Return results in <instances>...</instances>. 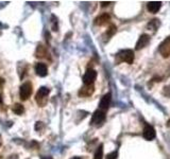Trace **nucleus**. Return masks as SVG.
Instances as JSON below:
<instances>
[{"instance_id": "1", "label": "nucleus", "mask_w": 170, "mask_h": 159, "mask_svg": "<svg viewBox=\"0 0 170 159\" xmlns=\"http://www.w3.org/2000/svg\"><path fill=\"white\" fill-rule=\"evenodd\" d=\"M31 93H32V85H31L30 82H26V83H24L20 86V91H19L20 99L22 101H26V100L29 99Z\"/></svg>"}, {"instance_id": "2", "label": "nucleus", "mask_w": 170, "mask_h": 159, "mask_svg": "<svg viewBox=\"0 0 170 159\" xmlns=\"http://www.w3.org/2000/svg\"><path fill=\"white\" fill-rule=\"evenodd\" d=\"M119 61H125L128 64H132L134 61V52L132 50H122L117 54Z\"/></svg>"}, {"instance_id": "3", "label": "nucleus", "mask_w": 170, "mask_h": 159, "mask_svg": "<svg viewBox=\"0 0 170 159\" xmlns=\"http://www.w3.org/2000/svg\"><path fill=\"white\" fill-rule=\"evenodd\" d=\"M96 78H97L96 70H94V69H88V70H87L86 72H85L84 76H83V83H84V85H86V86L92 85V84L95 82Z\"/></svg>"}, {"instance_id": "4", "label": "nucleus", "mask_w": 170, "mask_h": 159, "mask_svg": "<svg viewBox=\"0 0 170 159\" xmlns=\"http://www.w3.org/2000/svg\"><path fill=\"white\" fill-rule=\"evenodd\" d=\"M105 120V112L103 110H97V111L94 112L92 118V124L95 125H99L101 124L102 122H104Z\"/></svg>"}, {"instance_id": "5", "label": "nucleus", "mask_w": 170, "mask_h": 159, "mask_svg": "<svg viewBox=\"0 0 170 159\" xmlns=\"http://www.w3.org/2000/svg\"><path fill=\"white\" fill-rule=\"evenodd\" d=\"M143 136L146 140L148 141H151L155 138L156 136V133H155V129L151 126V125H147V126L144 129V133H143Z\"/></svg>"}, {"instance_id": "6", "label": "nucleus", "mask_w": 170, "mask_h": 159, "mask_svg": "<svg viewBox=\"0 0 170 159\" xmlns=\"http://www.w3.org/2000/svg\"><path fill=\"white\" fill-rule=\"evenodd\" d=\"M149 42H150V36L148 34H143L138 38V42L136 43V50H140L148 46Z\"/></svg>"}, {"instance_id": "7", "label": "nucleus", "mask_w": 170, "mask_h": 159, "mask_svg": "<svg viewBox=\"0 0 170 159\" xmlns=\"http://www.w3.org/2000/svg\"><path fill=\"white\" fill-rule=\"evenodd\" d=\"M111 100H112V94L110 93H106L102 97L101 101H100V104H99V107H100V110H106L109 108L110 104H111Z\"/></svg>"}, {"instance_id": "8", "label": "nucleus", "mask_w": 170, "mask_h": 159, "mask_svg": "<svg viewBox=\"0 0 170 159\" xmlns=\"http://www.w3.org/2000/svg\"><path fill=\"white\" fill-rule=\"evenodd\" d=\"M159 52L162 53V55H163L164 57H168L170 55V37L167 38V39L161 45Z\"/></svg>"}, {"instance_id": "9", "label": "nucleus", "mask_w": 170, "mask_h": 159, "mask_svg": "<svg viewBox=\"0 0 170 159\" xmlns=\"http://www.w3.org/2000/svg\"><path fill=\"white\" fill-rule=\"evenodd\" d=\"M162 7V1H150L147 4V9L150 13H158Z\"/></svg>"}, {"instance_id": "10", "label": "nucleus", "mask_w": 170, "mask_h": 159, "mask_svg": "<svg viewBox=\"0 0 170 159\" xmlns=\"http://www.w3.org/2000/svg\"><path fill=\"white\" fill-rule=\"evenodd\" d=\"M35 72H36L37 75L40 76H46L48 73V69H47V66L45 65V64L43 63H38L36 64V66H35Z\"/></svg>"}, {"instance_id": "11", "label": "nucleus", "mask_w": 170, "mask_h": 159, "mask_svg": "<svg viewBox=\"0 0 170 159\" xmlns=\"http://www.w3.org/2000/svg\"><path fill=\"white\" fill-rule=\"evenodd\" d=\"M111 19V16L107 13H103L102 15H100L99 17H97L96 19H95V25H103L106 24L107 21H110Z\"/></svg>"}, {"instance_id": "12", "label": "nucleus", "mask_w": 170, "mask_h": 159, "mask_svg": "<svg viewBox=\"0 0 170 159\" xmlns=\"http://www.w3.org/2000/svg\"><path fill=\"white\" fill-rule=\"evenodd\" d=\"M49 92H50V90H49L47 87H40L36 93V100L38 101V100H40V99H44L45 97L48 96Z\"/></svg>"}, {"instance_id": "13", "label": "nucleus", "mask_w": 170, "mask_h": 159, "mask_svg": "<svg viewBox=\"0 0 170 159\" xmlns=\"http://www.w3.org/2000/svg\"><path fill=\"white\" fill-rule=\"evenodd\" d=\"M102 157H103V145L100 144L99 148H97L96 153H95L94 159H102Z\"/></svg>"}, {"instance_id": "14", "label": "nucleus", "mask_w": 170, "mask_h": 159, "mask_svg": "<svg viewBox=\"0 0 170 159\" xmlns=\"http://www.w3.org/2000/svg\"><path fill=\"white\" fill-rule=\"evenodd\" d=\"M13 111L15 112L16 115H21L22 112L25 111V108H24V106H22L21 104H15L14 106H13Z\"/></svg>"}, {"instance_id": "15", "label": "nucleus", "mask_w": 170, "mask_h": 159, "mask_svg": "<svg viewBox=\"0 0 170 159\" xmlns=\"http://www.w3.org/2000/svg\"><path fill=\"white\" fill-rule=\"evenodd\" d=\"M116 32V27L115 25H111V27L109 28V30H107V32H106V34L109 35V36H112L113 34H114V33Z\"/></svg>"}, {"instance_id": "16", "label": "nucleus", "mask_w": 170, "mask_h": 159, "mask_svg": "<svg viewBox=\"0 0 170 159\" xmlns=\"http://www.w3.org/2000/svg\"><path fill=\"white\" fill-rule=\"evenodd\" d=\"M163 93H164L166 97H170V85L165 87L164 90H163Z\"/></svg>"}, {"instance_id": "17", "label": "nucleus", "mask_w": 170, "mask_h": 159, "mask_svg": "<svg viewBox=\"0 0 170 159\" xmlns=\"http://www.w3.org/2000/svg\"><path fill=\"white\" fill-rule=\"evenodd\" d=\"M117 156H118L117 152H113V153H111L107 155L106 159H117Z\"/></svg>"}, {"instance_id": "18", "label": "nucleus", "mask_w": 170, "mask_h": 159, "mask_svg": "<svg viewBox=\"0 0 170 159\" xmlns=\"http://www.w3.org/2000/svg\"><path fill=\"white\" fill-rule=\"evenodd\" d=\"M110 3H111L110 1H107V2L106 1H103V2H101V6L102 7H106V6H109Z\"/></svg>"}, {"instance_id": "19", "label": "nucleus", "mask_w": 170, "mask_h": 159, "mask_svg": "<svg viewBox=\"0 0 170 159\" xmlns=\"http://www.w3.org/2000/svg\"><path fill=\"white\" fill-rule=\"evenodd\" d=\"M42 159H53V158L49 157V156H44V157H42Z\"/></svg>"}, {"instance_id": "20", "label": "nucleus", "mask_w": 170, "mask_h": 159, "mask_svg": "<svg viewBox=\"0 0 170 159\" xmlns=\"http://www.w3.org/2000/svg\"><path fill=\"white\" fill-rule=\"evenodd\" d=\"M71 159H81L80 157H73V158H71Z\"/></svg>"}, {"instance_id": "21", "label": "nucleus", "mask_w": 170, "mask_h": 159, "mask_svg": "<svg viewBox=\"0 0 170 159\" xmlns=\"http://www.w3.org/2000/svg\"><path fill=\"white\" fill-rule=\"evenodd\" d=\"M2 102V98H1V94H0V103Z\"/></svg>"}]
</instances>
